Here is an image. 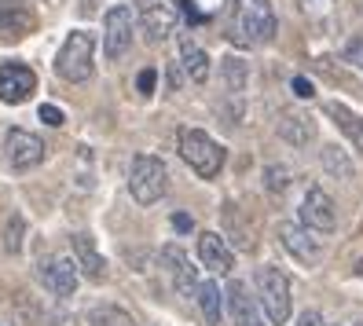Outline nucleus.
Returning a JSON list of instances; mask_svg holds the SVG:
<instances>
[{"instance_id":"nucleus-16","label":"nucleus","mask_w":363,"mask_h":326,"mask_svg":"<svg viewBox=\"0 0 363 326\" xmlns=\"http://www.w3.org/2000/svg\"><path fill=\"white\" fill-rule=\"evenodd\" d=\"M224 300H228V312H231V322L235 326H264V315H261V300H253L246 282H228L224 290Z\"/></svg>"},{"instance_id":"nucleus-11","label":"nucleus","mask_w":363,"mask_h":326,"mask_svg":"<svg viewBox=\"0 0 363 326\" xmlns=\"http://www.w3.org/2000/svg\"><path fill=\"white\" fill-rule=\"evenodd\" d=\"M301 224L315 235H330L337 227V206L323 187H308L301 198Z\"/></svg>"},{"instance_id":"nucleus-18","label":"nucleus","mask_w":363,"mask_h":326,"mask_svg":"<svg viewBox=\"0 0 363 326\" xmlns=\"http://www.w3.org/2000/svg\"><path fill=\"white\" fill-rule=\"evenodd\" d=\"M275 128H279V140L290 143V147H308L315 140V121L301 111H283Z\"/></svg>"},{"instance_id":"nucleus-15","label":"nucleus","mask_w":363,"mask_h":326,"mask_svg":"<svg viewBox=\"0 0 363 326\" xmlns=\"http://www.w3.org/2000/svg\"><path fill=\"white\" fill-rule=\"evenodd\" d=\"M162 264L169 268V275H173V286H177V293L180 297H195L199 293V268L195 264H191V260H187V253L180 249V246H165L162 249Z\"/></svg>"},{"instance_id":"nucleus-9","label":"nucleus","mask_w":363,"mask_h":326,"mask_svg":"<svg viewBox=\"0 0 363 326\" xmlns=\"http://www.w3.org/2000/svg\"><path fill=\"white\" fill-rule=\"evenodd\" d=\"M220 81H224V99H228L231 125H239L242 106H246V89H250V67L239 55H228V59H220Z\"/></svg>"},{"instance_id":"nucleus-20","label":"nucleus","mask_w":363,"mask_h":326,"mask_svg":"<svg viewBox=\"0 0 363 326\" xmlns=\"http://www.w3.org/2000/svg\"><path fill=\"white\" fill-rule=\"evenodd\" d=\"M180 67H184V74L195 81V84H206L209 81V55L187 33H180Z\"/></svg>"},{"instance_id":"nucleus-3","label":"nucleus","mask_w":363,"mask_h":326,"mask_svg":"<svg viewBox=\"0 0 363 326\" xmlns=\"http://www.w3.org/2000/svg\"><path fill=\"white\" fill-rule=\"evenodd\" d=\"M253 282H257V300H261L268 322H272V326H283V322L290 319V304H294L286 271L275 268V264H264V268H257Z\"/></svg>"},{"instance_id":"nucleus-26","label":"nucleus","mask_w":363,"mask_h":326,"mask_svg":"<svg viewBox=\"0 0 363 326\" xmlns=\"http://www.w3.org/2000/svg\"><path fill=\"white\" fill-rule=\"evenodd\" d=\"M264 187H268L272 194H283V191L290 187V169H286V165H268V169H264Z\"/></svg>"},{"instance_id":"nucleus-4","label":"nucleus","mask_w":363,"mask_h":326,"mask_svg":"<svg viewBox=\"0 0 363 326\" xmlns=\"http://www.w3.org/2000/svg\"><path fill=\"white\" fill-rule=\"evenodd\" d=\"M129 191L140 206H155L169 191V169L155 154H136L129 165Z\"/></svg>"},{"instance_id":"nucleus-25","label":"nucleus","mask_w":363,"mask_h":326,"mask_svg":"<svg viewBox=\"0 0 363 326\" xmlns=\"http://www.w3.org/2000/svg\"><path fill=\"white\" fill-rule=\"evenodd\" d=\"M92 326H136V319L118 304H103V308L92 312Z\"/></svg>"},{"instance_id":"nucleus-7","label":"nucleus","mask_w":363,"mask_h":326,"mask_svg":"<svg viewBox=\"0 0 363 326\" xmlns=\"http://www.w3.org/2000/svg\"><path fill=\"white\" fill-rule=\"evenodd\" d=\"M133 30H136L133 8L118 4V8L106 11V18H103V52H106V59H111V62H118L125 52L133 48Z\"/></svg>"},{"instance_id":"nucleus-24","label":"nucleus","mask_w":363,"mask_h":326,"mask_svg":"<svg viewBox=\"0 0 363 326\" xmlns=\"http://www.w3.org/2000/svg\"><path fill=\"white\" fill-rule=\"evenodd\" d=\"M23 238H26V220H23V213H11L4 224V235H0V246H4L8 257H18L23 253Z\"/></svg>"},{"instance_id":"nucleus-13","label":"nucleus","mask_w":363,"mask_h":326,"mask_svg":"<svg viewBox=\"0 0 363 326\" xmlns=\"http://www.w3.org/2000/svg\"><path fill=\"white\" fill-rule=\"evenodd\" d=\"M199 260L202 268L213 275H228L235 268V249L228 246V238L220 231H202L199 235Z\"/></svg>"},{"instance_id":"nucleus-19","label":"nucleus","mask_w":363,"mask_h":326,"mask_svg":"<svg viewBox=\"0 0 363 326\" xmlns=\"http://www.w3.org/2000/svg\"><path fill=\"white\" fill-rule=\"evenodd\" d=\"M74 257H77V268L89 275V279H103L106 275V260L96 249V238L92 235H84V231L74 235Z\"/></svg>"},{"instance_id":"nucleus-28","label":"nucleus","mask_w":363,"mask_h":326,"mask_svg":"<svg viewBox=\"0 0 363 326\" xmlns=\"http://www.w3.org/2000/svg\"><path fill=\"white\" fill-rule=\"evenodd\" d=\"M155 89H158V70L155 67H143L136 74V92L140 96H155Z\"/></svg>"},{"instance_id":"nucleus-32","label":"nucleus","mask_w":363,"mask_h":326,"mask_svg":"<svg viewBox=\"0 0 363 326\" xmlns=\"http://www.w3.org/2000/svg\"><path fill=\"white\" fill-rule=\"evenodd\" d=\"M173 227H177L180 235H187V231H195V220H191L187 213H173Z\"/></svg>"},{"instance_id":"nucleus-2","label":"nucleus","mask_w":363,"mask_h":326,"mask_svg":"<svg viewBox=\"0 0 363 326\" xmlns=\"http://www.w3.org/2000/svg\"><path fill=\"white\" fill-rule=\"evenodd\" d=\"M96 70V37L89 30H70L55 55V74L70 84H84Z\"/></svg>"},{"instance_id":"nucleus-1","label":"nucleus","mask_w":363,"mask_h":326,"mask_svg":"<svg viewBox=\"0 0 363 326\" xmlns=\"http://www.w3.org/2000/svg\"><path fill=\"white\" fill-rule=\"evenodd\" d=\"M275 30H279V23H275L272 0H235L228 37L239 48H264V45H272Z\"/></svg>"},{"instance_id":"nucleus-21","label":"nucleus","mask_w":363,"mask_h":326,"mask_svg":"<svg viewBox=\"0 0 363 326\" xmlns=\"http://www.w3.org/2000/svg\"><path fill=\"white\" fill-rule=\"evenodd\" d=\"M319 165H323L327 176H334L341 184H352L356 180V165L349 158V150H341L337 143H327L323 150H319Z\"/></svg>"},{"instance_id":"nucleus-30","label":"nucleus","mask_w":363,"mask_h":326,"mask_svg":"<svg viewBox=\"0 0 363 326\" xmlns=\"http://www.w3.org/2000/svg\"><path fill=\"white\" fill-rule=\"evenodd\" d=\"M345 59L352 62L356 70H363V33H359V37H352L349 45H345Z\"/></svg>"},{"instance_id":"nucleus-8","label":"nucleus","mask_w":363,"mask_h":326,"mask_svg":"<svg viewBox=\"0 0 363 326\" xmlns=\"http://www.w3.org/2000/svg\"><path fill=\"white\" fill-rule=\"evenodd\" d=\"M45 140H40L37 133H30V128H11L8 140H4V158L15 172H30L37 169L40 162H45Z\"/></svg>"},{"instance_id":"nucleus-17","label":"nucleus","mask_w":363,"mask_h":326,"mask_svg":"<svg viewBox=\"0 0 363 326\" xmlns=\"http://www.w3.org/2000/svg\"><path fill=\"white\" fill-rule=\"evenodd\" d=\"M33 26H37V18L23 0H0V40H18Z\"/></svg>"},{"instance_id":"nucleus-31","label":"nucleus","mask_w":363,"mask_h":326,"mask_svg":"<svg viewBox=\"0 0 363 326\" xmlns=\"http://www.w3.org/2000/svg\"><path fill=\"white\" fill-rule=\"evenodd\" d=\"M290 89H294L297 99H312V96H315V89H312V81H308V77H294V81H290Z\"/></svg>"},{"instance_id":"nucleus-27","label":"nucleus","mask_w":363,"mask_h":326,"mask_svg":"<svg viewBox=\"0 0 363 326\" xmlns=\"http://www.w3.org/2000/svg\"><path fill=\"white\" fill-rule=\"evenodd\" d=\"M224 220H228V227L235 231V220H239L235 206H224ZM239 246H242V249H253V231H250V227H242V224H239Z\"/></svg>"},{"instance_id":"nucleus-22","label":"nucleus","mask_w":363,"mask_h":326,"mask_svg":"<svg viewBox=\"0 0 363 326\" xmlns=\"http://www.w3.org/2000/svg\"><path fill=\"white\" fill-rule=\"evenodd\" d=\"M195 300H199V312H202L206 326H220V312H224V293H220V286H217V282H213V279L199 282V293H195Z\"/></svg>"},{"instance_id":"nucleus-33","label":"nucleus","mask_w":363,"mask_h":326,"mask_svg":"<svg viewBox=\"0 0 363 326\" xmlns=\"http://www.w3.org/2000/svg\"><path fill=\"white\" fill-rule=\"evenodd\" d=\"M297 326H327V322H323V315H319V312H312V308H308L301 319H297Z\"/></svg>"},{"instance_id":"nucleus-6","label":"nucleus","mask_w":363,"mask_h":326,"mask_svg":"<svg viewBox=\"0 0 363 326\" xmlns=\"http://www.w3.org/2000/svg\"><path fill=\"white\" fill-rule=\"evenodd\" d=\"M180 15V0H136V23L151 45H162L169 33H177Z\"/></svg>"},{"instance_id":"nucleus-10","label":"nucleus","mask_w":363,"mask_h":326,"mask_svg":"<svg viewBox=\"0 0 363 326\" xmlns=\"http://www.w3.org/2000/svg\"><path fill=\"white\" fill-rule=\"evenodd\" d=\"M279 242L283 249L305 268H315L323 260V238H315V231H308L305 224H279Z\"/></svg>"},{"instance_id":"nucleus-29","label":"nucleus","mask_w":363,"mask_h":326,"mask_svg":"<svg viewBox=\"0 0 363 326\" xmlns=\"http://www.w3.org/2000/svg\"><path fill=\"white\" fill-rule=\"evenodd\" d=\"M37 118L45 121V125H52V128H62V125H67V114H62V106H55V103H40Z\"/></svg>"},{"instance_id":"nucleus-23","label":"nucleus","mask_w":363,"mask_h":326,"mask_svg":"<svg viewBox=\"0 0 363 326\" xmlns=\"http://www.w3.org/2000/svg\"><path fill=\"white\" fill-rule=\"evenodd\" d=\"M327 114L345 128V136L356 143V150H363V118H356L352 111H345L341 103H327Z\"/></svg>"},{"instance_id":"nucleus-12","label":"nucleus","mask_w":363,"mask_h":326,"mask_svg":"<svg viewBox=\"0 0 363 326\" xmlns=\"http://www.w3.org/2000/svg\"><path fill=\"white\" fill-rule=\"evenodd\" d=\"M37 92V74L26 62H4L0 67V99L4 103H26Z\"/></svg>"},{"instance_id":"nucleus-14","label":"nucleus","mask_w":363,"mask_h":326,"mask_svg":"<svg viewBox=\"0 0 363 326\" xmlns=\"http://www.w3.org/2000/svg\"><path fill=\"white\" fill-rule=\"evenodd\" d=\"M40 282H45V290L55 293V297H70L77 290V264L70 257H48L45 264L37 268Z\"/></svg>"},{"instance_id":"nucleus-5","label":"nucleus","mask_w":363,"mask_h":326,"mask_svg":"<svg viewBox=\"0 0 363 326\" xmlns=\"http://www.w3.org/2000/svg\"><path fill=\"white\" fill-rule=\"evenodd\" d=\"M180 158L199 172L202 180H213L224 169V147L202 128H184L180 133Z\"/></svg>"}]
</instances>
